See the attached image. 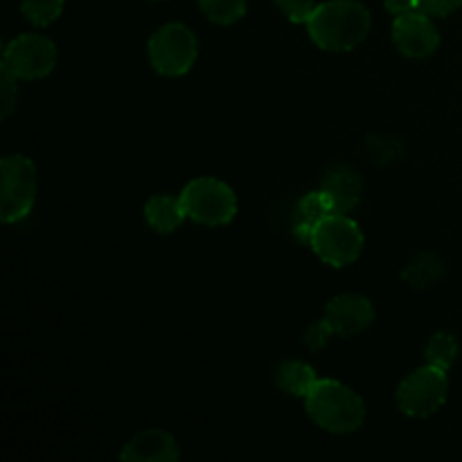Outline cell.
I'll use <instances>...</instances> for the list:
<instances>
[{"label": "cell", "mask_w": 462, "mask_h": 462, "mask_svg": "<svg viewBox=\"0 0 462 462\" xmlns=\"http://www.w3.org/2000/svg\"><path fill=\"white\" fill-rule=\"evenodd\" d=\"M144 217H147V224L161 235L174 233L188 219L180 197H171V194H156L149 199L144 206Z\"/></svg>", "instance_id": "obj_14"}, {"label": "cell", "mask_w": 462, "mask_h": 462, "mask_svg": "<svg viewBox=\"0 0 462 462\" xmlns=\"http://www.w3.org/2000/svg\"><path fill=\"white\" fill-rule=\"evenodd\" d=\"M0 217L5 224H16L25 219L36 201L39 174L36 165L27 156L14 153L0 161Z\"/></svg>", "instance_id": "obj_5"}, {"label": "cell", "mask_w": 462, "mask_h": 462, "mask_svg": "<svg viewBox=\"0 0 462 462\" xmlns=\"http://www.w3.org/2000/svg\"><path fill=\"white\" fill-rule=\"evenodd\" d=\"M311 41L325 52H350L370 32V12L359 0H328L307 23Z\"/></svg>", "instance_id": "obj_1"}, {"label": "cell", "mask_w": 462, "mask_h": 462, "mask_svg": "<svg viewBox=\"0 0 462 462\" xmlns=\"http://www.w3.org/2000/svg\"><path fill=\"white\" fill-rule=\"evenodd\" d=\"M57 66V45L43 34H21L3 50V68L16 79H43Z\"/></svg>", "instance_id": "obj_8"}, {"label": "cell", "mask_w": 462, "mask_h": 462, "mask_svg": "<svg viewBox=\"0 0 462 462\" xmlns=\"http://www.w3.org/2000/svg\"><path fill=\"white\" fill-rule=\"evenodd\" d=\"M449 370L427 364L402 379L397 388V406L409 418H429L438 413L449 395Z\"/></svg>", "instance_id": "obj_6"}, {"label": "cell", "mask_w": 462, "mask_h": 462, "mask_svg": "<svg viewBox=\"0 0 462 462\" xmlns=\"http://www.w3.org/2000/svg\"><path fill=\"white\" fill-rule=\"evenodd\" d=\"M402 278L409 287L427 289L445 278V262L436 253H420L402 271Z\"/></svg>", "instance_id": "obj_16"}, {"label": "cell", "mask_w": 462, "mask_h": 462, "mask_svg": "<svg viewBox=\"0 0 462 462\" xmlns=\"http://www.w3.org/2000/svg\"><path fill=\"white\" fill-rule=\"evenodd\" d=\"M364 242V230L359 228V224L350 215L334 212L316 228L310 246L325 264L341 269L359 260Z\"/></svg>", "instance_id": "obj_7"}, {"label": "cell", "mask_w": 462, "mask_h": 462, "mask_svg": "<svg viewBox=\"0 0 462 462\" xmlns=\"http://www.w3.org/2000/svg\"><path fill=\"white\" fill-rule=\"evenodd\" d=\"M120 458L126 462H174L180 458V449L171 433L147 429L126 442Z\"/></svg>", "instance_id": "obj_11"}, {"label": "cell", "mask_w": 462, "mask_h": 462, "mask_svg": "<svg viewBox=\"0 0 462 462\" xmlns=\"http://www.w3.org/2000/svg\"><path fill=\"white\" fill-rule=\"evenodd\" d=\"M393 43L397 45L404 57L424 59L431 57L440 45V32H438L433 16L424 14L422 9L395 16L393 23Z\"/></svg>", "instance_id": "obj_9"}, {"label": "cell", "mask_w": 462, "mask_h": 462, "mask_svg": "<svg viewBox=\"0 0 462 462\" xmlns=\"http://www.w3.org/2000/svg\"><path fill=\"white\" fill-rule=\"evenodd\" d=\"M316 382H319V377H316L314 365L305 364V361H282L278 370H275V383H278V388L284 395L302 397L305 400Z\"/></svg>", "instance_id": "obj_15"}, {"label": "cell", "mask_w": 462, "mask_h": 462, "mask_svg": "<svg viewBox=\"0 0 462 462\" xmlns=\"http://www.w3.org/2000/svg\"><path fill=\"white\" fill-rule=\"evenodd\" d=\"M149 63L162 77H183L192 70L199 57V39L183 23L158 27L147 45Z\"/></svg>", "instance_id": "obj_4"}, {"label": "cell", "mask_w": 462, "mask_h": 462, "mask_svg": "<svg viewBox=\"0 0 462 462\" xmlns=\"http://www.w3.org/2000/svg\"><path fill=\"white\" fill-rule=\"evenodd\" d=\"M63 3L66 0H23L21 12L32 25L45 27L61 16Z\"/></svg>", "instance_id": "obj_19"}, {"label": "cell", "mask_w": 462, "mask_h": 462, "mask_svg": "<svg viewBox=\"0 0 462 462\" xmlns=\"http://www.w3.org/2000/svg\"><path fill=\"white\" fill-rule=\"evenodd\" d=\"M383 5H386V9L393 16H402V14L420 9V0H383Z\"/></svg>", "instance_id": "obj_25"}, {"label": "cell", "mask_w": 462, "mask_h": 462, "mask_svg": "<svg viewBox=\"0 0 462 462\" xmlns=\"http://www.w3.org/2000/svg\"><path fill=\"white\" fill-rule=\"evenodd\" d=\"M185 215L208 228H219L230 224L237 215V197L228 183L212 176L189 180L180 192Z\"/></svg>", "instance_id": "obj_3"}, {"label": "cell", "mask_w": 462, "mask_h": 462, "mask_svg": "<svg viewBox=\"0 0 462 462\" xmlns=\"http://www.w3.org/2000/svg\"><path fill=\"white\" fill-rule=\"evenodd\" d=\"M320 189L329 197L334 212H338V215H350L361 201L364 180H361V176L352 167H334V170H329L323 176Z\"/></svg>", "instance_id": "obj_12"}, {"label": "cell", "mask_w": 462, "mask_h": 462, "mask_svg": "<svg viewBox=\"0 0 462 462\" xmlns=\"http://www.w3.org/2000/svg\"><path fill=\"white\" fill-rule=\"evenodd\" d=\"M368 152L373 156L374 162L379 165H386V162L395 161V158L402 156L404 152V144L397 138H388V135H370Z\"/></svg>", "instance_id": "obj_20"}, {"label": "cell", "mask_w": 462, "mask_h": 462, "mask_svg": "<svg viewBox=\"0 0 462 462\" xmlns=\"http://www.w3.org/2000/svg\"><path fill=\"white\" fill-rule=\"evenodd\" d=\"M325 320L338 337H356L373 325L374 307L359 293H341L325 307Z\"/></svg>", "instance_id": "obj_10"}, {"label": "cell", "mask_w": 462, "mask_h": 462, "mask_svg": "<svg viewBox=\"0 0 462 462\" xmlns=\"http://www.w3.org/2000/svg\"><path fill=\"white\" fill-rule=\"evenodd\" d=\"M332 337H337L332 329V325H329L325 319H320L307 328L305 346L310 347V350H320V347H325L329 341H332Z\"/></svg>", "instance_id": "obj_23"}, {"label": "cell", "mask_w": 462, "mask_h": 462, "mask_svg": "<svg viewBox=\"0 0 462 462\" xmlns=\"http://www.w3.org/2000/svg\"><path fill=\"white\" fill-rule=\"evenodd\" d=\"M458 338L449 332H436L427 341V347H424V359H427V364L438 365L442 370L454 368V364L458 361Z\"/></svg>", "instance_id": "obj_17"}, {"label": "cell", "mask_w": 462, "mask_h": 462, "mask_svg": "<svg viewBox=\"0 0 462 462\" xmlns=\"http://www.w3.org/2000/svg\"><path fill=\"white\" fill-rule=\"evenodd\" d=\"M278 9L296 25H307L311 18V14L316 12V0H275Z\"/></svg>", "instance_id": "obj_22"}, {"label": "cell", "mask_w": 462, "mask_h": 462, "mask_svg": "<svg viewBox=\"0 0 462 462\" xmlns=\"http://www.w3.org/2000/svg\"><path fill=\"white\" fill-rule=\"evenodd\" d=\"M329 215H334V206L323 189H316V192L305 194L296 206V217H293V228H291L293 237H296L300 244H307V246H310L316 228H319Z\"/></svg>", "instance_id": "obj_13"}, {"label": "cell", "mask_w": 462, "mask_h": 462, "mask_svg": "<svg viewBox=\"0 0 462 462\" xmlns=\"http://www.w3.org/2000/svg\"><path fill=\"white\" fill-rule=\"evenodd\" d=\"M199 7L217 25H233L246 14V0H199Z\"/></svg>", "instance_id": "obj_18"}, {"label": "cell", "mask_w": 462, "mask_h": 462, "mask_svg": "<svg viewBox=\"0 0 462 462\" xmlns=\"http://www.w3.org/2000/svg\"><path fill=\"white\" fill-rule=\"evenodd\" d=\"M462 7V0H420V9L433 18H442Z\"/></svg>", "instance_id": "obj_24"}, {"label": "cell", "mask_w": 462, "mask_h": 462, "mask_svg": "<svg viewBox=\"0 0 462 462\" xmlns=\"http://www.w3.org/2000/svg\"><path fill=\"white\" fill-rule=\"evenodd\" d=\"M16 77L0 68V117L7 120L18 106V84Z\"/></svg>", "instance_id": "obj_21"}, {"label": "cell", "mask_w": 462, "mask_h": 462, "mask_svg": "<svg viewBox=\"0 0 462 462\" xmlns=\"http://www.w3.org/2000/svg\"><path fill=\"white\" fill-rule=\"evenodd\" d=\"M305 411L323 431L355 433L365 422V402L337 379H319L305 397Z\"/></svg>", "instance_id": "obj_2"}]
</instances>
